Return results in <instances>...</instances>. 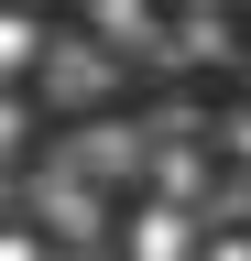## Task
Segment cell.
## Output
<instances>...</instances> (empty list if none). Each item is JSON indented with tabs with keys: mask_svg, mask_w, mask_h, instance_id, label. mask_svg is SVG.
<instances>
[{
	"mask_svg": "<svg viewBox=\"0 0 251 261\" xmlns=\"http://www.w3.org/2000/svg\"><path fill=\"white\" fill-rule=\"evenodd\" d=\"M44 87L66 98V109H109L120 98V55L109 44H44Z\"/></svg>",
	"mask_w": 251,
	"mask_h": 261,
	"instance_id": "obj_1",
	"label": "cell"
},
{
	"mask_svg": "<svg viewBox=\"0 0 251 261\" xmlns=\"http://www.w3.org/2000/svg\"><path fill=\"white\" fill-rule=\"evenodd\" d=\"M142 163H153V152H142L131 120H87L77 142H66V174H77V185H120V174H142Z\"/></svg>",
	"mask_w": 251,
	"mask_h": 261,
	"instance_id": "obj_2",
	"label": "cell"
},
{
	"mask_svg": "<svg viewBox=\"0 0 251 261\" xmlns=\"http://www.w3.org/2000/svg\"><path fill=\"white\" fill-rule=\"evenodd\" d=\"M218 55H230V11L186 0V22H164V65H218Z\"/></svg>",
	"mask_w": 251,
	"mask_h": 261,
	"instance_id": "obj_3",
	"label": "cell"
},
{
	"mask_svg": "<svg viewBox=\"0 0 251 261\" xmlns=\"http://www.w3.org/2000/svg\"><path fill=\"white\" fill-rule=\"evenodd\" d=\"M208 240H197V218L186 207H142L131 218V261H197Z\"/></svg>",
	"mask_w": 251,
	"mask_h": 261,
	"instance_id": "obj_4",
	"label": "cell"
},
{
	"mask_svg": "<svg viewBox=\"0 0 251 261\" xmlns=\"http://www.w3.org/2000/svg\"><path fill=\"white\" fill-rule=\"evenodd\" d=\"M87 22H99V44L109 55H164V22H153V0H87Z\"/></svg>",
	"mask_w": 251,
	"mask_h": 261,
	"instance_id": "obj_5",
	"label": "cell"
},
{
	"mask_svg": "<svg viewBox=\"0 0 251 261\" xmlns=\"http://www.w3.org/2000/svg\"><path fill=\"white\" fill-rule=\"evenodd\" d=\"M33 65H44V22L22 11V0H0V87H11V76H33Z\"/></svg>",
	"mask_w": 251,
	"mask_h": 261,
	"instance_id": "obj_6",
	"label": "cell"
},
{
	"mask_svg": "<svg viewBox=\"0 0 251 261\" xmlns=\"http://www.w3.org/2000/svg\"><path fill=\"white\" fill-rule=\"evenodd\" d=\"M0 261H55V250L33 240V228H0Z\"/></svg>",
	"mask_w": 251,
	"mask_h": 261,
	"instance_id": "obj_7",
	"label": "cell"
},
{
	"mask_svg": "<svg viewBox=\"0 0 251 261\" xmlns=\"http://www.w3.org/2000/svg\"><path fill=\"white\" fill-rule=\"evenodd\" d=\"M230 163H251V109H240V120H230Z\"/></svg>",
	"mask_w": 251,
	"mask_h": 261,
	"instance_id": "obj_8",
	"label": "cell"
},
{
	"mask_svg": "<svg viewBox=\"0 0 251 261\" xmlns=\"http://www.w3.org/2000/svg\"><path fill=\"white\" fill-rule=\"evenodd\" d=\"M197 261H251V240H208V250H197Z\"/></svg>",
	"mask_w": 251,
	"mask_h": 261,
	"instance_id": "obj_9",
	"label": "cell"
},
{
	"mask_svg": "<svg viewBox=\"0 0 251 261\" xmlns=\"http://www.w3.org/2000/svg\"><path fill=\"white\" fill-rule=\"evenodd\" d=\"M11 142H22V109H11V98H0V152H11Z\"/></svg>",
	"mask_w": 251,
	"mask_h": 261,
	"instance_id": "obj_10",
	"label": "cell"
}]
</instances>
